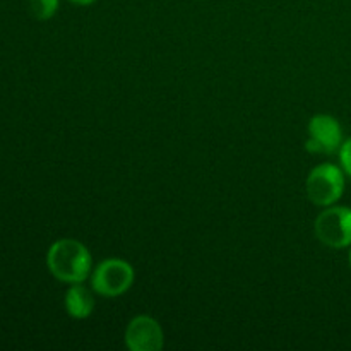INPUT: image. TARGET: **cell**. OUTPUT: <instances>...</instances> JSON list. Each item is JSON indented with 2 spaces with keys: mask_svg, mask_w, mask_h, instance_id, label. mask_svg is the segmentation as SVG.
I'll return each instance as SVG.
<instances>
[{
  "mask_svg": "<svg viewBox=\"0 0 351 351\" xmlns=\"http://www.w3.org/2000/svg\"><path fill=\"white\" fill-rule=\"evenodd\" d=\"M91 254L79 240H57L48 249V271L62 283H82L91 271Z\"/></svg>",
  "mask_w": 351,
  "mask_h": 351,
  "instance_id": "obj_1",
  "label": "cell"
},
{
  "mask_svg": "<svg viewBox=\"0 0 351 351\" xmlns=\"http://www.w3.org/2000/svg\"><path fill=\"white\" fill-rule=\"evenodd\" d=\"M134 283V269L122 259H106L95 269L91 287L101 297L115 298L125 293Z\"/></svg>",
  "mask_w": 351,
  "mask_h": 351,
  "instance_id": "obj_2",
  "label": "cell"
},
{
  "mask_svg": "<svg viewBox=\"0 0 351 351\" xmlns=\"http://www.w3.org/2000/svg\"><path fill=\"white\" fill-rule=\"evenodd\" d=\"M345 192V177L336 165L322 163L307 178V195L314 204L331 206Z\"/></svg>",
  "mask_w": 351,
  "mask_h": 351,
  "instance_id": "obj_3",
  "label": "cell"
},
{
  "mask_svg": "<svg viewBox=\"0 0 351 351\" xmlns=\"http://www.w3.org/2000/svg\"><path fill=\"white\" fill-rule=\"evenodd\" d=\"M314 230L324 245L332 249L351 245V209L345 206L328 208L317 216Z\"/></svg>",
  "mask_w": 351,
  "mask_h": 351,
  "instance_id": "obj_4",
  "label": "cell"
},
{
  "mask_svg": "<svg viewBox=\"0 0 351 351\" xmlns=\"http://www.w3.org/2000/svg\"><path fill=\"white\" fill-rule=\"evenodd\" d=\"M307 147L308 153L332 154L341 147V125L331 115L312 117L307 127Z\"/></svg>",
  "mask_w": 351,
  "mask_h": 351,
  "instance_id": "obj_5",
  "label": "cell"
},
{
  "mask_svg": "<svg viewBox=\"0 0 351 351\" xmlns=\"http://www.w3.org/2000/svg\"><path fill=\"white\" fill-rule=\"evenodd\" d=\"M125 343L132 351H158L163 348V329L149 315H139L127 326Z\"/></svg>",
  "mask_w": 351,
  "mask_h": 351,
  "instance_id": "obj_6",
  "label": "cell"
},
{
  "mask_svg": "<svg viewBox=\"0 0 351 351\" xmlns=\"http://www.w3.org/2000/svg\"><path fill=\"white\" fill-rule=\"evenodd\" d=\"M65 311L71 317L74 319H86L91 315L93 308H95V300H93L91 291L82 283H74L65 293Z\"/></svg>",
  "mask_w": 351,
  "mask_h": 351,
  "instance_id": "obj_7",
  "label": "cell"
},
{
  "mask_svg": "<svg viewBox=\"0 0 351 351\" xmlns=\"http://www.w3.org/2000/svg\"><path fill=\"white\" fill-rule=\"evenodd\" d=\"M29 9L36 19L47 21L57 12L58 0H29Z\"/></svg>",
  "mask_w": 351,
  "mask_h": 351,
  "instance_id": "obj_8",
  "label": "cell"
},
{
  "mask_svg": "<svg viewBox=\"0 0 351 351\" xmlns=\"http://www.w3.org/2000/svg\"><path fill=\"white\" fill-rule=\"evenodd\" d=\"M339 158H341L343 170L351 177V137L346 143L341 144V149H339Z\"/></svg>",
  "mask_w": 351,
  "mask_h": 351,
  "instance_id": "obj_9",
  "label": "cell"
},
{
  "mask_svg": "<svg viewBox=\"0 0 351 351\" xmlns=\"http://www.w3.org/2000/svg\"><path fill=\"white\" fill-rule=\"evenodd\" d=\"M71 2H74V3H79V5H89V3L96 2V0H71Z\"/></svg>",
  "mask_w": 351,
  "mask_h": 351,
  "instance_id": "obj_10",
  "label": "cell"
},
{
  "mask_svg": "<svg viewBox=\"0 0 351 351\" xmlns=\"http://www.w3.org/2000/svg\"><path fill=\"white\" fill-rule=\"evenodd\" d=\"M350 264H351V252H350Z\"/></svg>",
  "mask_w": 351,
  "mask_h": 351,
  "instance_id": "obj_11",
  "label": "cell"
}]
</instances>
